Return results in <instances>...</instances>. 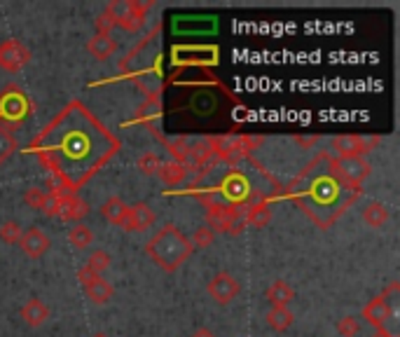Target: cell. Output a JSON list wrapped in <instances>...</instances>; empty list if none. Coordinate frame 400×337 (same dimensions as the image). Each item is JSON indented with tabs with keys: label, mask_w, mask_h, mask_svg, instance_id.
Masks as SVG:
<instances>
[{
	"label": "cell",
	"mask_w": 400,
	"mask_h": 337,
	"mask_svg": "<svg viewBox=\"0 0 400 337\" xmlns=\"http://www.w3.org/2000/svg\"><path fill=\"white\" fill-rule=\"evenodd\" d=\"M192 244L183 235L176 225H164L162 230H157L150 237V242L145 244V253L159 269L164 272H176L178 267L192 255Z\"/></svg>",
	"instance_id": "obj_1"
},
{
	"label": "cell",
	"mask_w": 400,
	"mask_h": 337,
	"mask_svg": "<svg viewBox=\"0 0 400 337\" xmlns=\"http://www.w3.org/2000/svg\"><path fill=\"white\" fill-rule=\"evenodd\" d=\"M330 171L337 179L340 185H347L358 192V188L370 179L372 174V164L363 157H352V159H332Z\"/></svg>",
	"instance_id": "obj_2"
},
{
	"label": "cell",
	"mask_w": 400,
	"mask_h": 337,
	"mask_svg": "<svg viewBox=\"0 0 400 337\" xmlns=\"http://www.w3.org/2000/svg\"><path fill=\"white\" fill-rule=\"evenodd\" d=\"M206 223L215 232H242V211L235 204H206Z\"/></svg>",
	"instance_id": "obj_3"
},
{
	"label": "cell",
	"mask_w": 400,
	"mask_h": 337,
	"mask_svg": "<svg viewBox=\"0 0 400 337\" xmlns=\"http://www.w3.org/2000/svg\"><path fill=\"white\" fill-rule=\"evenodd\" d=\"M30 113V101L26 99V94H21V89L8 87L0 94V120L5 125H17Z\"/></svg>",
	"instance_id": "obj_4"
},
{
	"label": "cell",
	"mask_w": 400,
	"mask_h": 337,
	"mask_svg": "<svg viewBox=\"0 0 400 337\" xmlns=\"http://www.w3.org/2000/svg\"><path fill=\"white\" fill-rule=\"evenodd\" d=\"M30 50L24 45L21 40L8 38L0 42V69L8 73H19L21 69H26L30 64Z\"/></svg>",
	"instance_id": "obj_5"
},
{
	"label": "cell",
	"mask_w": 400,
	"mask_h": 337,
	"mask_svg": "<svg viewBox=\"0 0 400 337\" xmlns=\"http://www.w3.org/2000/svg\"><path fill=\"white\" fill-rule=\"evenodd\" d=\"M206 293L213 302L230 304L232 300H237L239 293H242V284H239V279L232 277L230 272H218L211 281H208Z\"/></svg>",
	"instance_id": "obj_6"
},
{
	"label": "cell",
	"mask_w": 400,
	"mask_h": 337,
	"mask_svg": "<svg viewBox=\"0 0 400 337\" xmlns=\"http://www.w3.org/2000/svg\"><path fill=\"white\" fill-rule=\"evenodd\" d=\"M374 145H377V138L365 140L356 134H342V136L332 138V150L337 152V159H352V157H363L367 155Z\"/></svg>",
	"instance_id": "obj_7"
},
{
	"label": "cell",
	"mask_w": 400,
	"mask_h": 337,
	"mask_svg": "<svg viewBox=\"0 0 400 337\" xmlns=\"http://www.w3.org/2000/svg\"><path fill=\"white\" fill-rule=\"evenodd\" d=\"M155 223V213L152 208L145 204V201H138V204L127 208V218L122 223V230L125 232H145L152 228Z\"/></svg>",
	"instance_id": "obj_8"
},
{
	"label": "cell",
	"mask_w": 400,
	"mask_h": 337,
	"mask_svg": "<svg viewBox=\"0 0 400 337\" xmlns=\"http://www.w3.org/2000/svg\"><path fill=\"white\" fill-rule=\"evenodd\" d=\"M49 246H52V239L38 228L26 230L19 239V248L24 251V255H28V258H33V260L42 258V255L49 251Z\"/></svg>",
	"instance_id": "obj_9"
},
{
	"label": "cell",
	"mask_w": 400,
	"mask_h": 337,
	"mask_svg": "<svg viewBox=\"0 0 400 337\" xmlns=\"http://www.w3.org/2000/svg\"><path fill=\"white\" fill-rule=\"evenodd\" d=\"M393 316V309H391V304H389V300H386L384 295H379V298H372L370 302L363 307V318H365L370 326H374V330H379V328H384L386 326V321Z\"/></svg>",
	"instance_id": "obj_10"
},
{
	"label": "cell",
	"mask_w": 400,
	"mask_h": 337,
	"mask_svg": "<svg viewBox=\"0 0 400 337\" xmlns=\"http://www.w3.org/2000/svg\"><path fill=\"white\" fill-rule=\"evenodd\" d=\"M220 190H223V194L235 206L239 204V201L248 199V194H251L248 181H246V176L239 174V171H232V174H227L225 181H223V185H220Z\"/></svg>",
	"instance_id": "obj_11"
},
{
	"label": "cell",
	"mask_w": 400,
	"mask_h": 337,
	"mask_svg": "<svg viewBox=\"0 0 400 337\" xmlns=\"http://www.w3.org/2000/svg\"><path fill=\"white\" fill-rule=\"evenodd\" d=\"M19 316L28 328H40V326H45V321L49 318V307L42 302V300L30 298L28 302L21 307Z\"/></svg>",
	"instance_id": "obj_12"
},
{
	"label": "cell",
	"mask_w": 400,
	"mask_h": 337,
	"mask_svg": "<svg viewBox=\"0 0 400 337\" xmlns=\"http://www.w3.org/2000/svg\"><path fill=\"white\" fill-rule=\"evenodd\" d=\"M82 291L94 304H108L115 295L113 286H110L103 277H91L87 284H82Z\"/></svg>",
	"instance_id": "obj_13"
},
{
	"label": "cell",
	"mask_w": 400,
	"mask_h": 337,
	"mask_svg": "<svg viewBox=\"0 0 400 337\" xmlns=\"http://www.w3.org/2000/svg\"><path fill=\"white\" fill-rule=\"evenodd\" d=\"M152 8V3H140V0H129V15L122 19L118 26L129 30V33H136V30L145 24L147 10Z\"/></svg>",
	"instance_id": "obj_14"
},
{
	"label": "cell",
	"mask_w": 400,
	"mask_h": 337,
	"mask_svg": "<svg viewBox=\"0 0 400 337\" xmlns=\"http://www.w3.org/2000/svg\"><path fill=\"white\" fill-rule=\"evenodd\" d=\"M157 176H159V181L164 183V185H169V188H178V185H183L188 179V167L185 164H181V162H162L159 164V169H157Z\"/></svg>",
	"instance_id": "obj_15"
},
{
	"label": "cell",
	"mask_w": 400,
	"mask_h": 337,
	"mask_svg": "<svg viewBox=\"0 0 400 337\" xmlns=\"http://www.w3.org/2000/svg\"><path fill=\"white\" fill-rule=\"evenodd\" d=\"M84 216H89V204H87V201L75 197V194H64V197H61L59 218H64V220H82Z\"/></svg>",
	"instance_id": "obj_16"
},
{
	"label": "cell",
	"mask_w": 400,
	"mask_h": 337,
	"mask_svg": "<svg viewBox=\"0 0 400 337\" xmlns=\"http://www.w3.org/2000/svg\"><path fill=\"white\" fill-rule=\"evenodd\" d=\"M264 300H267L272 307H288V304L295 300V291H293V286L286 284V281L276 279L274 284L264 291Z\"/></svg>",
	"instance_id": "obj_17"
},
{
	"label": "cell",
	"mask_w": 400,
	"mask_h": 337,
	"mask_svg": "<svg viewBox=\"0 0 400 337\" xmlns=\"http://www.w3.org/2000/svg\"><path fill=\"white\" fill-rule=\"evenodd\" d=\"M389 218H391L389 208H386V204H381V201H370V204L363 208V223H365L367 228H372V230L386 228Z\"/></svg>",
	"instance_id": "obj_18"
},
{
	"label": "cell",
	"mask_w": 400,
	"mask_h": 337,
	"mask_svg": "<svg viewBox=\"0 0 400 337\" xmlns=\"http://www.w3.org/2000/svg\"><path fill=\"white\" fill-rule=\"evenodd\" d=\"M87 52L96 61H108L118 52V45H115V40L110 38V35H94V38H89L87 42Z\"/></svg>",
	"instance_id": "obj_19"
},
{
	"label": "cell",
	"mask_w": 400,
	"mask_h": 337,
	"mask_svg": "<svg viewBox=\"0 0 400 337\" xmlns=\"http://www.w3.org/2000/svg\"><path fill=\"white\" fill-rule=\"evenodd\" d=\"M264 321H267V326L276 330V333H286L295 323V314L288 307H272L267 311V316H264Z\"/></svg>",
	"instance_id": "obj_20"
},
{
	"label": "cell",
	"mask_w": 400,
	"mask_h": 337,
	"mask_svg": "<svg viewBox=\"0 0 400 337\" xmlns=\"http://www.w3.org/2000/svg\"><path fill=\"white\" fill-rule=\"evenodd\" d=\"M127 208L129 206L120 197H110L106 204L101 206V216L106 218L110 225H118V228H122V223H125V218H127Z\"/></svg>",
	"instance_id": "obj_21"
},
{
	"label": "cell",
	"mask_w": 400,
	"mask_h": 337,
	"mask_svg": "<svg viewBox=\"0 0 400 337\" xmlns=\"http://www.w3.org/2000/svg\"><path fill=\"white\" fill-rule=\"evenodd\" d=\"M246 223H248L251 228H255V230L267 228V225L272 223V208L264 204V201H260V204H253L248 208V213H246Z\"/></svg>",
	"instance_id": "obj_22"
},
{
	"label": "cell",
	"mask_w": 400,
	"mask_h": 337,
	"mask_svg": "<svg viewBox=\"0 0 400 337\" xmlns=\"http://www.w3.org/2000/svg\"><path fill=\"white\" fill-rule=\"evenodd\" d=\"M17 138H15V134L10 131V127L8 125H0V167L3 164H8L12 155L17 152Z\"/></svg>",
	"instance_id": "obj_23"
},
{
	"label": "cell",
	"mask_w": 400,
	"mask_h": 337,
	"mask_svg": "<svg viewBox=\"0 0 400 337\" xmlns=\"http://www.w3.org/2000/svg\"><path fill=\"white\" fill-rule=\"evenodd\" d=\"M159 110H162V103H159L157 96H150V99L136 110V120L143 122V125H147V127H152L159 118Z\"/></svg>",
	"instance_id": "obj_24"
},
{
	"label": "cell",
	"mask_w": 400,
	"mask_h": 337,
	"mask_svg": "<svg viewBox=\"0 0 400 337\" xmlns=\"http://www.w3.org/2000/svg\"><path fill=\"white\" fill-rule=\"evenodd\" d=\"M69 242H71V246L73 248H78V251H82V248H89L91 244H94V232H91L87 225H75L71 232H69Z\"/></svg>",
	"instance_id": "obj_25"
},
{
	"label": "cell",
	"mask_w": 400,
	"mask_h": 337,
	"mask_svg": "<svg viewBox=\"0 0 400 337\" xmlns=\"http://www.w3.org/2000/svg\"><path fill=\"white\" fill-rule=\"evenodd\" d=\"M110 262H113V258H110V253L108 251H103V248H96L94 253L87 258V267L91 274H96V277H103V272H108L110 269Z\"/></svg>",
	"instance_id": "obj_26"
},
{
	"label": "cell",
	"mask_w": 400,
	"mask_h": 337,
	"mask_svg": "<svg viewBox=\"0 0 400 337\" xmlns=\"http://www.w3.org/2000/svg\"><path fill=\"white\" fill-rule=\"evenodd\" d=\"M24 235V230L19 228L17 220H5L0 225V242L8 244V246H19V239Z\"/></svg>",
	"instance_id": "obj_27"
},
{
	"label": "cell",
	"mask_w": 400,
	"mask_h": 337,
	"mask_svg": "<svg viewBox=\"0 0 400 337\" xmlns=\"http://www.w3.org/2000/svg\"><path fill=\"white\" fill-rule=\"evenodd\" d=\"M159 164H162V159H159L155 152H145V155L138 157L136 167H138V171L143 176H155L157 169H159Z\"/></svg>",
	"instance_id": "obj_28"
},
{
	"label": "cell",
	"mask_w": 400,
	"mask_h": 337,
	"mask_svg": "<svg viewBox=\"0 0 400 337\" xmlns=\"http://www.w3.org/2000/svg\"><path fill=\"white\" fill-rule=\"evenodd\" d=\"M213 230L208 228V225H201V228H197L194 230V235H192V239H190V244H192V248H208L213 244Z\"/></svg>",
	"instance_id": "obj_29"
},
{
	"label": "cell",
	"mask_w": 400,
	"mask_h": 337,
	"mask_svg": "<svg viewBox=\"0 0 400 337\" xmlns=\"http://www.w3.org/2000/svg\"><path fill=\"white\" fill-rule=\"evenodd\" d=\"M358 330H361L358 318L352 316V314L342 316L340 321H337V333H340V337H356L358 335Z\"/></svg>",
	"instance_id": "obj_30"
},
{
	"label": "cell",
	"mask_w": 400,
	"mask_h": 337,
	"mask_svg": "<svg viewBox=\"0 0 400 337\" xmlns=\"http://www.w3.org/2000/svg\"><path fill=\"white\" fill-rule=\"evenodd\" d=\"M45 197L47 192L42 188H28L26 192H24V201H26V206H30L33 211H40L42 204H45Z\"/></svg>",
	"instance_id": "obj_31"
},
{
	"label": "cell",
	"mask_w": 400,
	"mask_h": 337,
	"mask_svg": "<svg viewBox=\"0 0 400 337\" xmlns=\"http://www.w3.org/2000/svg\"><path fill=\"white\" fill-rule=\"evenodd\" d=\"M213 155V145L208 143V140H199V143H194L192 148L188 150V159H194V162H204Z\"/></svg>",
	"instance_id": "obj_32"
},
{
	"label": "cell",
	"mask_w": 400,
	"mask_h": 337,
	"mask_svg": "<svg viewBox=\"0 0 400 337\" xmlns=\"http://www.w3.org/2000/svg\"><path fill=\"white\" fill-rule=\"evenodd\" d=\"M103 12H108V15L115 19V24H120L129 15V0H110L108 8Z\"/></svg>",
	"instance_id": "obj_33"
},
{
	"label": "cell",
	"mask_w": 400,
	"mask_h": 337,
	"mask_svg": "<svg viewBox=\"0 0 400 337\" xmlns=\"http://www.w3.org/2000/svg\"><path fill=\"white\" fill-rule=\"evenodd\" d=\"M66 194V192H64ZM64 194H54V192H47V197H45V204H42L40 211L45 213V216L49 218H59V208H61V197Z\"/></svg>",
	"instance_id": "obj_34"
},
{
	"label": "cell",
	"mask_w": 400,
	"mask_h": 337,
	"mask_svg": "<svg viewBox=\"0 0 400 337\" xmlns=\"http://www.w3.org/2000/svg\"><path fill=\"white\" fill-rule=\"evenodd\" d=\"M94 26H96V35H110L113 28H118V24H115V19L108 15V12H101V15L94 19Z\"/></svg>",
	"instance_id": "obj_35"
},
{
	"label": "cell",
	"mask_w": 400,
	"mask_h": 337,
	"mask_svg": "<svg viewBox=\"0 0 400 337\" xmlns=\"http://www.w3.org/2000/svg\"><path fill=\"white\" fill-rule=\"evenodd\" d=\"M293 140H295L298 145H302V148H311V145L318 140V136H295Z\"/></svg>",
	"instance_id": "obj_36"
},
{
	"label": "cell",
	"mask_w": 400,
	"mask_h": 337,
	"mask_svg": "<svg viewBox=\"0 0 400 337\" xmlns=\"http://www.w3.org/2000/svg\"><path fill=\"white\" fill-rule=\"evenodd\" d=\"M190 337H218V335H215L211 328H197Z\"/></svg>",
	"instance_id": "obj_37"
},
{
	"label": "cell",
	"mask_w": 400,
	"mask_h": 337,
	"mask_svg": "<svg viewBox=\"0 0 400 337\" xmlns=\"http://www.w3.org/2000/svg\"><path fill=\"white\" fill-rule=\"evenodd\" d=\"M370 337H396V333H389L386 328H379V330H374Z\"/></svg>",
	"instance_id": "obj_38"
},
{
	"label": "cell",
	"mask_w": 400,
	"mask_h": 337,
	"mask_svg": "<svg viewBox=\"0 0 400 337\" xmlns=\"http://www.w3.org/2000/svg\"><path fill=\"white\" fill-rule=\"evenodd\" d=\"M94 337H108V335H106V333H96Z\"/></svg>",
	"instance_id": "obj_39"
}]
</instances>
